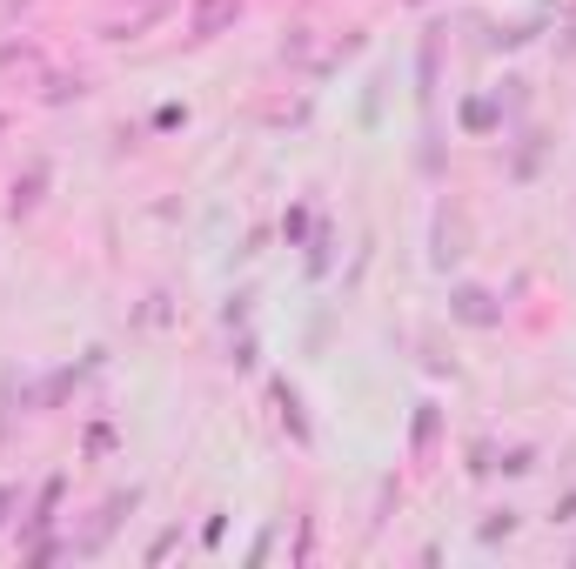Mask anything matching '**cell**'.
Listing matches in <instances>:
<instances>
[{
  "mask_svg": "<svg viewBox=\"0 0 576 569\" xmlns=\"http://www.w3.org/2000/svg\"><path fill=\"white\" fill-rule=\"evenodd\" d=\"M134 503H141V489H121V496H108V503L94 509V523L81 529V536H74V543H67V549H74V556H101V543H108V536H114V523H121V516H128Z\"/></svg>",
  "mask_w": 576,
  "mask_h": 569,
  "instance_id": "obj_1",
  "label": "cell"
},
{
  "mask_svg": "<svg viewBox=\"0 0 576 569\" xmlns=\"http://www.w3.org/2000/svg\"><path fill=\"white\" fill-rule=\"evenodd\" d=\"M449 315L469 322V329H496V322H503V308H496L489 288H456V295H449Z\"/></svg>",
  "mask_w": 576,
  "mask_h": 569,
  "instance_id": "obj_2",
  "label": "cell"
},
{
  "mask_svg": "<svg viewBox=\"0 0 576 569\" xmlns=\"http://www.w3.org/2000/svg\"><path fill=\"white\" fill-rule=\"evenodd\" d=\"M242 14V0H195V14H188V27H195V41H215L228 21Z\"/></svg>",
  "mask_w": 576,
  "mask_h": 569,
  "instance_id": "obj_3",
  "label": "cell"
},
{
  "mask_svg": "<svg viewBox=\"0 0 576 569\" xmlns=\"http://www.w3.org/2000/svg\"><path fill=\"white\" fill-rule=\"evenodd\" d=\"M61 489H67V476H47V482H41V496H34V516H27V536H47V529H54Z\"/></svg>",
  "mask_w": 576,
  "mask_h": 569,
  "instance_id": "obj_4",
  "label": "cell"
},
{
  "mask_svg": "<svg viewBox=\"0 0 576 569\" xmlns=\"http://www.w3.org/2000/svg\"><path fill=\"white\" fill-rule=\"evenodd\" d=\"M41 188H47V161H34L27 175H14V201H7V208H14V221H21V215H34Z\"/></svg>",
  "mask_w": 576,
  "mask_h": 569,
  "instance_id": "obj_5",
  "label": "cell"
},
{
  "mask_svg": "<svg viewBox=\"0 0 576 569\" xmlns=\"http://www.w3.org/2000/svg\"><path fill=\"white\" fill-rule=\"evenodd\" d=\"M275 402H282V429H288L295 442H309V416H302V395H295V389L282 382V389H275Z\"/></svg>",
  "mask_w": 576,
  "mask_h": 569,
  "instance_id": "obj_6",
  "label": "cell"
},
{
  "mask_svg": "<svg viewBox=\"0 0 576 569\" xmlns=\"http://www.w3.org/2000/svg\"><path fill=\"white\" fill-rule=\"evenodd\" d=\"M496 121H503V108H496L489 94H476V101H463V128H469V134H489Z\"/></svg>",
  "mask_w": 576,
  "mask_h": 569,
  "instance_id": "obj_7",
  "label": "cell"
},
{
  "mask_svg": "<svg viewBox=\"0 0 576 569\" xmlns=\"http://www.w3.org/2000/svg\"><path fill=\"white\" fill-rule=\"evenodd\" d=\"M436 429H443V416H436V402H422V409H416V456H429V442H436Z\"/></svg>",
  "mask_w": 576,
  "mask_h": 569,
  "instance_id": "obj_8",
  "label": "cell"
},
{
  "mask_svg": "<svg viewBox=\"0 0 576 569\" xmlns=\"http://www.w3.org/2000/svg\"><path fill=\"white\" fill-rule=\"evenodd\" d=\"M503 536H516V516H510V509H503L496 523H483V543H503Z\"/></svg>",
  "mask_w": 576,
  "mask_h": 569,
  "instance_id": "obj_9",
  "label": "cell"
},
{
  "mask_svg": "<svg viewBox=\"0 0 576 569\" xmlns=\"http://www.w3.org/2000/svg\"><path fill=\"white\" fill-rule=\"evenodd\" d=\"M175 543H181V529H161L155 543H148V563H161V556H168V549H175Z\"/></svg>",
  "mask_w": 576,
  "mask_h": 569,
  "instance_id": "obj_10",
  "label": "cell"
},
{
  "mask_svg": "<svg viewBox=\"0 0 576 569\" xmlns=\"http://www.w3.org/2000/svg\"><path fill=\"white\" fill-rule=\"evenodd\" d=\"M7 509H14V496H7V482H0V523H7Z\"/></svg>",
  "mask_w": 576,
  "mask_h": 569,
  "instance_id": "obj_11",
  "label": "cell"
},
{
  "mask_svg": "<svg viewBox=\"0 0 576 569\" xmlns=\"http://www.w3.org/2000/svg\"><path fill=\"white\" fill-rule=\"evenodd\" d=\"M0 134H7V114H0Z\"/></svg>",
  "mask_w": 576,
  "mask_h": 569,
  "instance_id": "obj_12",
  "label": "cell"
},
{
  "mask_svg": "<svg viewBox=\"0 0 576 569\" xmlns=\"http://www.w3.org/2000/svg\"><path fill=\"white\" fill-rule=\"evenodd\" d=\"M570 556H576V549H570Z\"/></svg>",
  "mask_w": 576,
  "mask_h": 569,
  "instance_id": "obj_13",
  "label": "cell"
}]
</instances>
